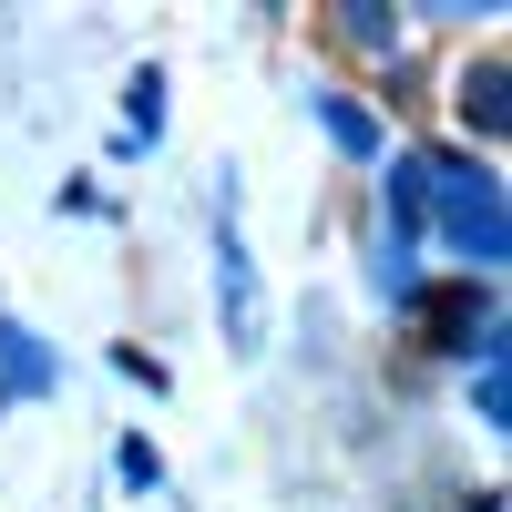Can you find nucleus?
Instances as JSON below:
<instances>
[{"label": "nucleus", "mask_w": 512, "mask_h": 512, "mask_svg": "<svg viewBox=\"0 0 512 512\" xmlns=\"http://www.w3.org/2000/svg\"><path fill=\"white\" fill-rule=\"evenodd\" d=\"M431 164V216H441V236H451V256H461V277H502V256H512V226H502V175L492 164H472V154H420Z\"/></svg>", "instance_id": "obj_1"}, {"label": "nucleus", "mask_w": 512, "mask_h": 512, "mask_svg": "<svg viewBox=\"0 0 512 512\" xmlns=\"http://www.w3.org/2000/svg\"><path fill=\"white\" fill-rule=\"evenodd\" d=\"M410 318H420V349H441V359H502V308L482 277H441V287L420 277Z\"/></svg>", "instance_id": "obj_2"}, {"label": "nucleus", "mask_w": 512, "mask_h": 512, "mask_svg": "<svg viewBox=\"0 0 512 512\" xmlns=\"http://www.w3.org/2000/svg\"><path fill=\"white\" fill-rule=\"evenodd\" d=\"M379 216H390L379 246H420V226H431V164L420 154H379Z\"/></svg>", "instance_id": "obj_3"}, {"label": "nucleus", "mask_w": 512, "mask_h": 512, "mask_svg": "<svg viewBox=\"0 0 512 512\" xmlns=\"http://www.w3.org/2000/svg\"><path fill=\"white\" fill-rule=\"evenodd\" d=\"M216 297H226V338L256 349V267H246V236H236V185H226V226H216Z\"/></svg>", "instance_id": "obj_4"}, {"label": "nucleus", "mask_w": 512, "mask_h": 512, "mask_svg": "<svg viewBox=\"0 0 512 512\" xmlns=\"http://www.w3.org/2000/svg\"><path fill=\"white\" fill-rule=\"evenodd\" d=\"M502 52H482V62H461V82H451V113H461V134H482V144H502L512 134V93H502Z\"/></svg>", "instance_id": "obj_5"}, {"label": "nucleus", "mask_w": 512, "mask_h": 512, "mask_svg": "<svg viewBox=\"0 0 512 512\" xmlns=\"http://www.w3.org/2000/svg\"><path fill=\"white\" fill-rule=\"evenodd\" d=\"M52 390V359H41V338L21 328V318H0V410H21V400H41Z\"/></svg>", "instance_id": "obj_6"}, {"label": "nucleus", "mask_w": 512, "mask_h": 512, "mask_svg": "<svg viewBox=\"0 0 512 512\" xmlns=\"http://www.w3.org/2000/svg\"><path fill=\"white\" fill-rule=\"evenodd\" d=\"M328 31L349 41V52H369V62H400V11H379V0H338Z\"/></svg>", "instance_id": "obj_7"}, {"label": "nucleus", "mask_w": 512, "mask_h": 512, "mask_svg": "<svg viewBox=\"0 0 512 512\" xmlns=\"http://www.w3.org/2000/svg\"><path fill=\"white\" fill-rule=\"evenodd\" d=\"M308 103H318V123H328V144H338V154L379 164V123H369V103H349V93H308Z\"/></svg>", "instance_id": "obj_8"}, {"label": "nucleus", "mask_w": 512, "mask_h": 512, "mask_svg": "<svg viewBox=\"0 0 512 512\" xmlns=\"http://www.w3.org/2000/svg\"><path fill=\"white\" fill-rule=\"evenodd\" d=\"M123 123H134L144 144L164 134V72H134V82H123Z\"/></svg>", "instance_id": "obj_9"}, {"label": "nucleus", "mask_w": 512, "mask_h": 512, "mask_svg": "<svg viewBox=\"0 0 512 512\" xmlns=\"http://www.w3.org/2000/svg\"><path fill=\"white\" fill-rule=\"evenodd\" d=\"M472 410L502 431V410H512V359H472Z\"/></svg>", "instance_id": "obj_10"}, {"label": "nucleus", "mask_w": 512, "mask_h": 512, "mask_svg": "<svg viewBox=\"0 0 512 512\" xmlns=\"http://www.w3.org/2000/svg\"><path fill=\"white\" fill-rule=\"evenodd\" d=\"M113 461H123V482H134V492H154V482H164V461H154V441H144V431H134V441H123Z\"/></svg>", "instance_id": "obj_11"}, {"label": "nucleus", "mask_w": 512, "mask_h": 512, "mask_svg": "<svg viewBox=\"0 0 512 512\" xmlns=\"http://www.w3.org/2000/svg\"><path fill=\"white\" fill-rule=\"evenodd\" d=\"M461 512H502V492H472V502H461Z\"/></svg>", "instance_id": "obj_12"}]
</instances>
